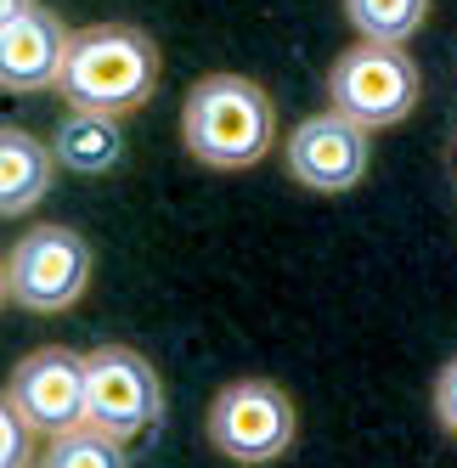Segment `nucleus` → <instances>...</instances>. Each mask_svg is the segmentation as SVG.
<instances>
[{"label": "nucleus", "instance_id": "ddd939ff", "mask_svg": "<svg viewBox=\"0 0 457 468\" xmlns=\"http://www.w3.org/2000/svg\"><path fill=\"white\" fill-rule=\"evenodd\" d=\"M40 468H130V457H124V441L80 423L69 434H57V441L40 452Z\"/></svg>", "mask_w": 457, "mask_h": 468}, {"label": "nucleus", "instance_id": "dca6fc26", "mask_svg": "<svg viewBox=\"0 0 457 468\" xmlns=\"http://www.w3.org/2000/svg\"><path fill=\"white\" fill-rule=\"evenodd\" d=\"M35 0H0V23H12V17H23Z\"/></svg>", "mask_w": 457, "mask_h": 468}, {"label": "nucleus", "instance_id": "423d86ee", "mask_svg": "<svg viewBox=\"0 0 457 468\" xmlns=\"http://www.w3.org/2000/svg\"><path fill=\"white\" fill-rule=\"evenodd\" d=\"M165 389L142 350L130 345H96L85 356V423L113 434V441H136L142 429L158 423Z\"/></svg>", "mask_w": 457, "mask_h": 468}, {"label": "nucleus", "instance_id": "f257e3e1", "mask_svg": "<svg viewBox=\"0 0 457 468\" xmlns=\"http://www.w3.org/2000/svg\"><path fill=\"white\" fill-rule=\"evenodd\" d=\"M158 85V46L136 23H90L74 35L57 96L80 113H130Z\"/></svg>", "mask_w": 457, "mask_h": 468}, {"label": "nucleus", "instance_id": "0eeeda50", "mask_svg": "<svg viewBox=\"0 0 457 468\" xmlns=\"http://www.w3.org/2000/svg\"><path fill=\"white\" fill-rule=\"evenodd\" d=\"M367 158H373V130L345 119V113H334V108L300 119L293 136L282 142L288 176L300 186H311V192H350V186H362Z\"/></svg>", "mask_w": 457, "mask_h": 468}, {"label": "nucleus", "instance_id": "2eb2a0df", "mask_svg": "<svg viewBox=\"0 0 457 468\" xmlns=\"http://www.w3.org/2000/svg\"><path fill=\"white\" fill-rule=\"evenodd\" d=\"M435 418L446 434H457V361H446L441 378H435Z\"/></svg>", "mask_w": 457, "mask_h": 468}, {"label": "nucleus", "instance_id": "6e6552de", "mask_svg": "<svg viewBox=\"0 0 457 468\" xmlns=\"http://www.w3.org/2000/svg\"><path fill=\"white\" fill-rule=\"evenodd\" d=\"M6 400L28 418V429L46 434V441L80 429L85 423V356L62 350V345L23 356L6 378Z\"/></svg>", "mask_w": 457, "mask_h": 468}, {"label": "nucleus", "instance_id": "39448f33", "mask_svg": "<svg viewBox=\"0 0 457 468\" xmlns=\"http://www.w3.org/2000/svg\"><path fill=\"white\" fill-rule=\"evenodd\" d=\"M204 429L220 457L249 463V468L277 463L293 446V400L271 378H238L209 400Z\"/></svg>", "mask_w": 457, "mask_h": 468}, {"label": "nucleus", "instance_id": "20e7f679", "mask_svg": "<svg viewBox=\"0 0 457 468\" xmlns=\"http://www.w3.org/2000/svg\"><path fill=\"white\" fill-rule=\"evenodd\" d=\"M85 282H90V243L69 226H35L6 254V299L35 316L80 305Z\"/></svg>", "mask_w": 457, "mask_h": 468}, {"label": "nucleus", "instance_id": "1a4fd4ad", "mask_svg": "<svg viewBox=\"0 0 457 468\" xmlns=\"http://www.w3.org/2000/svg\"><path fill=\"white\" fill-rule=\"evenodd\" d=\"M74 35L62 28L51 6H28L23 17L0 23V85L6 96H40L62 80Z\"/></svg>", "mask_w": 457, "mask_h": 468}, {"label": "nucleus", "instance_id": "4468645a", "mask_svg": "<svg viewBox=\"0 0 457 468\" xmlns=\"http://www.w3.org/2000/svg\"><path fill=\"white\" fill-rule=\"evenodd\" d=\"M0 468H40L35 457V429H28V418L6 400V412H0Z\"/></svg>", "mask_w": 457, "mask_h": 468}, {"label": "nucleus", "instance_id": "9b49d317", "mask_svg": "<svg viewBox=\"0 0 457 468\" xmlns=\"http://www.w3.org/2000/svg\"><path fill=\"white\" fill-rule=\"evenodd\" d=\"M51 153L62 170H74V176H108L113 164L124 158V130L113 113H80L69 108V119L57 124V136H51Z\"/></svg>", "mask_w": 457, "mask_h": 468}, {"label": "nucleus", "instance_id": "9d476101", "mask_svg": "<svg viewBox=\"0 0 457 468\" xmlns=\"http://www.w3.org/2000/svg\"><path fill=\"white\" fill-rule=\"evenodd\" d=\"M57 176V153L51 142H35L28 130H0V215H28L51 192Z\"/></svg>", "mask_w": 457, "mask_h": 468}, {"label": "nucleus", "instance_id": "7ed1b4c3", "mask_svg": "<svg viewBox=\"0 0 457 468\" xmlns=\"http://www.w3.org/2000/svg\"><path fill=\"white\" fill-rule=\"evenodd\" d=\"M423 96V80H418V62L401 51V46H378V40H362L339 51V62L328 69V108L367 124V130H389L401 124Z\"/></svg>", "mask_w": 457, "mask_h": 468}, {"label": "nucleus", "instance_id": "f8f14e48", "mask_svg": "<svg viewBox=\"0 0 457 468\" xmlns=\"http://www.w3.org/2000/svg\"><path fill=\"white\" fill-rule=\"evenodd\" d=\"M430 0H345V17L362 40H378V46H407L418 35Z\"/></svg>", "mask_w": 457, "mask_h": 468}, {"label": "nucleus", "instance_id": "f03ea898", "mask_svg": "<svg viewBox=\"0 0 457 468\" xmlns=\"http://www.w3.org/2000/svg\"><path fill=\"white\" fill-rule=\"evenodd\" d=\"M181 136H186V153L209 170H249L277 142V108L243 74H204L186 90Z\"/></svg>", "mask_w": 457, "mask_h": 468}]
</instances>
